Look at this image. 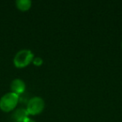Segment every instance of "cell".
<instances>
[{
    "mask_svg": "<svg viewBox=\"0 0 122 122\" xmlns=\"http://www.w3.org/2000/svg\"><path fill=\"white\" fill-rule=\"evenodd\" d=\"M121 47H122V44H121Z\"/></svg>",
    "mask_w": 122,
    "mask_h": 122,
    "instance_id": "obj_9",
    "label": "cell"
},
{
    "mask_svg": "<svg viewBox=\"0 0 122 122\" xmlns=\"http://www.w3.org/2000/svg\"><path fill=\"white\" fill-rule=\"evenodd\" d=\"M44 109V100L39 96H34L28 101L27 111L29 115H38Z\"/></svg>",
    "mask_w": 122,
    "mask_h": 122,
    "instance_id": "obj_3",
    "label": "cell"
},
{
    "mask_svg": "<svg viewBox=\"0 0 122 122\" xmlns=\"http://www.w3.org/2000/svg\"><path fill=\"white\" fill-rule=\"evenodd\" d=\"M32 5V2L30 0H17L16 1V6L19 9L22 11H26L29 9Z\"/></svg>",
    "mask_w": 122,
    "mask_h": 122,
    "instance_id": "obj_6",
    "label": "cell"
},
{
    "mask_svg": "<svg viewBox=\"0 0 122 122\" xmlns=\"http://www.w3.org/2000/svg\"><path fill=\"white\" fill-rule=\"evenodd\" d=\"M34 59V54L29 49H21L15 54L14 64L17 68H24L29 65Z\"/></svg>",
    "mask_w": 122,
    "mask_h": 122,
    "instance_id": "obj_1",
    "label": "cell"
},
{
    "mask_svg": "<svg viewBox=\"0 0 122 122\" xmlns=\"http://www.w3.org/2000/svg\"><path fill=\"white\" fill-rule=\"evenodd\" d=\"M33 62H34V64L35 65L39 66V65H41L43 64V59H41L40 57H36V58H34V59H33Z\"/></svg>",
    "mask_w": 122,
    "mask_h": 122,
    "instance_id": "obj_7",
    "label": "cell"
},
{
    "mask_svg": "<svg viewBox=\"0 0 122 122\" xmlns=\"http://www.w3.org/2000/svg\"><path fill=\"white\" fill-rule=\"evenodd\" d=\"M12 117L14 122H24L29 118V113L26 109L20 108L14 111Z\"/></svg>",
    "mask_w": 122,
    "mask_h": 122,
    "instance_id": "obj_5",
    "label": "cell"
},
{
    "mask_svg": "<svg viewBox=\"0 0 122 122\" xmlns=\"http://www.w3.org/2000/svg\"><path fill=\"white\" fill-rule=\"evenodd\" d=\"M19 100V95L14 92H9V93L4 95L0 99V109L4 111H10L17 105Z\"/></svg>",
    "mask_w": 122,
    "mask_h": 122,
    "instance_id": "obj_2",
    "label": "cell"
},
{
    "mask_svg": "<svg viewBox=\"0 0 122 122\" xmlns=\"http://www.w3.org/2000/svg\"><path fill=\"white\" fill-rule=\"evenodd\" d=\"M10 88L12 90V92L19 95L25 91L26 85L23 80H21V79H14L11 82Z\"/></svg>",
    "mask_w": 122,
    "mask_h": 122,
    "instance_id": "obj_4",
    "label": "cell"
},
{
    "mask_svg": "<svg viewBox=\"0 0 122 122\" xmlns=\"http://www.w3.org/2000/svg\"><path fill=\"white\" fill-rule=\"evenodd\" d=\"M24 122H35V121H34V120H33V119L28 118L27 120H25V121H24Z\"/></svg>",
    "mask_w": 122,
    "mask_h": 122,
    "instance_id": "obj_8",
    "label": "cell"
}]
</instances>
